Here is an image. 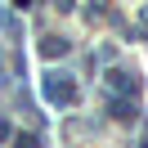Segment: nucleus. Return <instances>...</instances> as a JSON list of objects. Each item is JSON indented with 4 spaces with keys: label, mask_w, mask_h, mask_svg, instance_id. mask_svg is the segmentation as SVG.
I'll return each mask as SVG.
<instances>
[{
    "label": "nucleus",
    "mask_w": 148,
    "mask_h": 148,
    "mask_svg": "<svg viewBox=\"0 0 148 148\" xmlns=\"http://www.w3.org/2000/svg\"><path fill=\"white\" fill-rule=\"evenodd\" d=\"M45 99H49V103H63V108H67V103H76L72 76H67V72H49V76H45Z\"/></svg>",
    "instance_id": "1"
},
{
    "label": "nucleus",
    "mask_w": 148,
    "mask_h": 148,
    "mask_svg": "<svg viewBox=\"0 0 148 148\" xmlns=\"http://www.w3.org/2000/svg\"><path fill=\"white\" fill-rule=\"evenodd\" d=\"M112 117H117V121H135V117H139V108H135L130 99H112Z\"/></svg>",
    "instance_id": "2"
},
{
    "label": "nucleus",
    "mask_w": 148,
    "mask_h": 148,
    "mask_svg": "<svg viewBox=\"0 0 148 148\" xmlns=\"http://www.w3.org/2000/svg\"><path fill=\"white\" fill-rule=\"evenodd\" d=\"M112 90H130V94H135L139 90V76L135 72H112Z\"/></svg>",
    "instance_id": "3"
},
{
    "label": "nucleus",
    "mask_w": 148,
    "mask_h": 148,
    "mask_svg": "<svg viewBox=\"0 0 148 148\" xmlns=\"http://www.w3.org/2000/svg\"><path fill=\"white\" fill-rule=\"evenodd\" d=\"M40 49H45L49 58H63V54H67V40H63V36H49V40H45Z\"/></svg>",
    "instance_id": "4"
},
{
    "label": "nucleus",
    "mask_w": 148,
    "mask_h": 148,
    "mask_svg": "<svg viewBox=\"0 0 148 148\" xmlns=\"http://www.w3.org/2000/svg\"><path fill=\"white\" fill-rule=\"evenodd\" d=\"M36 144H40L36 135H14V148H36Z\"/></svg>",
    "instance_id": "5"
},
{
    "label": "nucleus",
    "mask_w": 148,
    "mask_h": 148,
    "mask_svg": "<svg viewBox=\"0 0 148 148\" xmlns=\"http://www.w3.org/2000/svg\"><path fill=\"white\" fill-rule=\"evenodd\" d=\"M14 5H18V9H27V5H32V0H14Z\"/></svg>",
    "instance_id": "6"
}]
</instances>
